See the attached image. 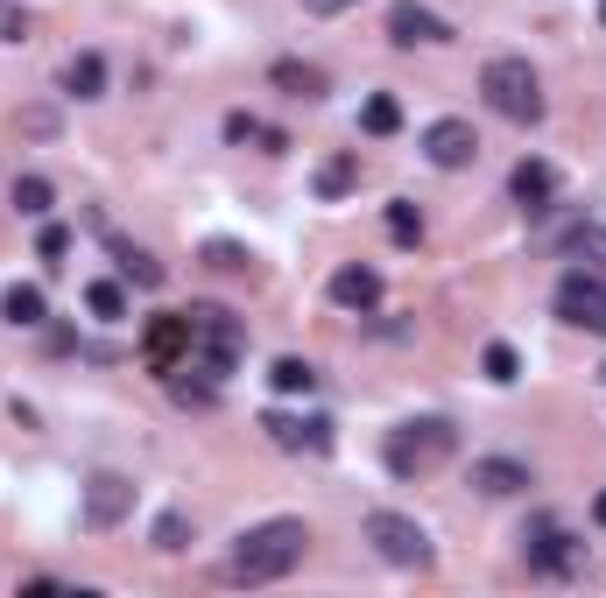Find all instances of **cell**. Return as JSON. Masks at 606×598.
Segmentation results:
<instances>
[{"label":"cell","instance_id":"6da1fadb","mask_svg":"<svg viewBox=\"0 0 606 598\" xmlns=\"http://www.w3.org/2000/svg\"><path fill=\"white\" fill-rule=\"evenodd\" d=\"M303 556H311V528L296 514H282V521H261V528L240 535L233 556H226V577L233 585H282Z\"/></svg>","mask_w":606,"mask_h":598},{"label":"cell","instance_id":"7a4b0ae2","mask_svg":"<svg viewBox=\"0 0 606 598\" xmlns=\"http://www.w3.org/2000/svg\"><path fill=\"white\" fill-rule=\"evenodd\" d=\"M451 451H459V430H451L445 416H409V422H395L388 443H382V458H388V472H395V479H424V472H438Z\"/></svg>","mask_w":606,"mask_h":598},{"label":"cell","instance_id":"3957f363","mask_svg":"<svg viewBox=\"0 0 606 598\" xmlns=\"http://www.w3.org/2000/svg\"><path fill=\"white\" fill-rule=\"evenodd\" d=\"M480 99L515 127H536L543 120V78L529 71V56H487L480 71Z\"/></svg>","mask_w":606,"mask_h":598},{"label":"cell","instance_id":"277c9868","mask_svg":"<svg viewBox=\"0 0 606 598\" xmlns=\"http://www.w3.org/2000/svg\"><path fill=\"white\" fill-rule=\"evenodd\" d=\"M191 332H198L191 366L212 374V380H226L240 366V353H248V324H240L233 311H219V303H191Z\"/></svg>","mask_w":606,"mask_h":598},{"label":"cell","instance_id":"5b68a950","mask_svg":"<svg viewBox=\"0 0 606 598\" xmlns=\"http://www.w3.org/2000/svg\"><path fill=\"white\" fill-rule=\"evenodd\" d=\"M359 535H367L374 556H382V564H395V570H424V564H430V535L416 528L409 514H395V507H374L367 521H359Z\"/></svg>","mask_w":606,"mask_h":598},{"label":"cell","instance_id":"8992f818","mask_svg":"<svg viewBox=\"0 0 606 598\" xmlns=\"http://www.w3.org/2000/svg\"><path fill=\"white\" fill-rule=\"evenodd\" d=\"M551 303H557L564 324H578V332H606V267H572Z\"/></svg>","mask_w":606,"mask_h":598},{"label":"cell","instance_id":"52a82bcc","mask_svg":"<svg viewBox=\"0 0 606 598\" xmlns=\"http://www.w3.org/2000/svg\"><path fill=\"white\" fill-rule=\"evenodd\" d=\"M191 311H163V317H148V332H142V359L156 366V374H177V366H191Z\"/></svg>","mask_w":606,"mask_h":598},{"label":"cell","instance_id":"ba28073f","mask_svg":"<svg viewBox=\"0 0 606 598\" xmlns=\"http://www.w3.org/2000/svg\"><path fill=\"white\" fill-rule=\"evenodd\" d=\"M261 430H269V443L275 451H290V458H325L332 451V416H282V409H269L261 416Z\"/></svg>","mask_w":606,"mask_h":598},{"label":"cell","instance_id":"9c48e42d","mask_svg":"<svg viewBox=\"0 0 606 598\" xmlns=\"http://www.w3.org/2000/svg\"><path fill=\"white\" fill-rule=\"evenodd\" d=\"M522 543H529V549H522L529 570H543V577H572V570L585 564V543H578V535H564L557 521H536Z\"/></svg>","mask_w":606,"mask_h":598},{"label":"cell","instance_id":"30bf717a","mask_svg":"<svg viewBox=\"0 0 606 598\" xmlns=\"http://www.w3.org/2000/svg\"><path fill=\"white\" fill-rule=\"evenodd\" d=\"M127 514H135V479L92 472V479H85V528H121Z\"/></svg>","mask_w":606,"mask_h":598},{"label":"cell","instance_id":"8fae6325","mask_svg":"<svg viewBox=\"0 0 606 598\" xmlns=\"http://www.w3.org/2000/svg\"><path fill=\"white\" fill-rule=\"evenodd\" d=\"M388 35H395L403 50H416V43H424V50H438V43H451L459 29H451L445 14H430L424 0H395V8H388Z\"/></svg>","mask_w":606,"mask_h":598},{"label":"cell","instance_id":"7c38bea8","mask_svg":"<svg viewBox=\"0 0 606 598\" xmlns=\"http://www.w3.org/2000/svg\"><path fill=\"white\" fill-rule=\"evenodd\" d=\"M424 156H430V169H472L480 134H472V120H430L424 127Z\"/></svg>","mask_w":606,"mask_h":598},{"label":"cell","instance_id":"4fadbf2b","mask_svg":"<svg viewBox=\"0 0 606 598\" xmlns=\"http://www.w3.org/2000/svg\"><path fill=\"white\" fill-rule=\"evenodd\" d=\"M332 303H338V311H353V317H367L374 303H382V267L346 261V267L332 275Z\"/></svg>","mask_w":606,"mask_h":598},{"label":"cell","instance_id":"5bb4252c","mask_svg":"<svg viewBox=\"0 0 606 598\" xmlns=\"http://www.w3.org/2000/svg\"><path fill=\"white\" fill-rule=\"evenodd\" d=\"M529 486H536V472L522 458H472V493L508 500V493H529Z\"/></svg>","mask_w":606,"mask_h":598},{"label":"cell","instance_id":"9a60e30c","mask_svg":"<svg viewBox=\"0 0 606 598\" xmlns=\"http://www.w3.org/2000/svg\"><path fill=\"white\" fill-rule=\"evenodd\" d=\"M508 190H515V204L522 211H551V198H557V169L551 162H515V177H508Z\"/></svg>","mask_w":606,"mask_h":598},{"label":"cell","instance_id":"2e32d148","mask_svg":"<svg viewBox=\"0 0 606 598\" xmlns=\"http://www.w3.org/2000/svg\"><path fill=\"white\" fill-rule=\"evenodd\" d=\"M106 246H113V261H121V275L135 282V288H163V282H169V267H163L156 254H148V246L121 240V233H113V225H106Z\"/></svg>","mask_w":606,"mask_h":598},{"label":"cell","instance_id":"e0dca14e","mask_svg":"<svg viewBox=\"0 0 606 598\" xmlns=\"http://www.w3.org/2000/svg\"><path fill=\"white\" fill-rule=\"evenodd\" d=\"M269 85L282 92V99H325V71H317V64H303V56H275Z\"/></svg>","mask_w":606,"mask_h":598},{"label":"cell","instance_id":"ac0fdd59","mask_svg":"<svg viewBox=\"0 0 606 598\" xmlns=\"http://www.w3.org/2000/svg\"><path fill=\"white\" fill-rule=\"evenodd\" d=\"M557 246L572 254V267H606V219H578Z\"/></svg>","mask_w":606,"mask_h":598},{"label":"cell","instance_id":"d6986e66","mask_svg":"<svg viewBox=\"0 0 606 598\" xmlns=\"http://www.w3.org/2000/svg\"><path fill=\"white\" fill-rule=\"evenodd\" d=\"M0 317H8V324H14V332H35V324H43V317H50V303H43V288H35V282H14V288H8V296H0Z\"/></svg>","mask_w":606,"mask_h":598},{"label":"cell","instance_id":"ffe728a7","mask_svg":"<svg viewBox=\"0 0 606 598\" xmlns=\"http://www.w3.org/2000/svg\"><path fill=\"white\" fill-rule=\"evenodd\" d=\"M64 92H71V99H100V92H106V56L100 50H79L64 64Z\"/></svg>","mask_w":606,"mask_h":598},{"label":"cell","instance_id":"44dd1931","mask_svg":"<svg viewBox=\"0 0 606 598\" xmlns=\"http://www.w3.org/2000/svg\"><path fill=\"white\" fill-rule=\"evenodd\" d=\"M14 211H22V219H50V211H56L50 177H14Z\"/></svg>","mask_w":606,"mask_h":598},{"label":"cell","instance_id":"7402d4cb","mask_svg":"<svg viewBox=\"0 0 606 598\" xmlns=\"http://www.w3.org/2000/svg\"><path fill=\"white\" fill-rule=\"evenodd\" d=\"M85 311L100 324H121L127 317V288L121 282H85Z\"/></svg>","mask_w":606,"mask_h":598},{"label":"cell","instance_id":"603a6c76","mask_svg":"<svg viewBox=\"0 0 606 598\" xmlns=\"http://www.w3.org/2000/svg\"><path fill=\"white\" fill-rule=\"evenodd\" d=\"M353 183H359V156H332V162H317V198H346Z\"/></svg>","mask_w":606,"mask_h":598},{"label":"cell","instance_id":"cb8c5ba5","mask_svg":"<svg viewBox=\"0 0 606 598\" xmlns=\"http://www.w3.org/2000/svg\"><path fill=\"white\" fill-rule=\"evenodd\" d=\"M269 380H275V395H311L317 388V366L311 359H275Z\"/></svg>","mask_w":606,"mask_h":598},{"label":"cell","instance_id":"d4e9b609","mask_svg":"<svg viewBox=\"0 0 606 598\" xmlns=\"http://www.w3.org/2000/svg\"><path fill=\"white\" fill-rule=\"evenodd\" d=\"M388 240H395V246H424V211H416L409 198L388 204Z\"/></svg>","mask_w":606,"mask_h":598},{"label":"cell","instance_id":"484cf974","mask_svg":"<svg viewBox=\"0 0 606 598\" xmlns=\"http://www.w3.org/2000/svg\"><path fill=\"white\" fill-rule=\"evenodd\" d=\"M156 549H163V556L191 549V514H184V507H169V514H156Z\"/></svg>","mask_w":606,"mask_h":598},{"label":"cell","instance_id":"4316f807","mask_svg":"<svg viewBox=\"0 0 606 598\" xmlns=\"http://www.w3.org/2000/svg\"><path fill=\"white\" fill-rule=\"evenodd\" d=\"M359 127H367V134H395V127H403V106H395L388 92H367V106H359Z\"/></svg>","mask_w":606,"mask_h":598},{"label":"cell","instance_id":"83f0119b","mask_svg":"<svg viewBox=\"0 0 606 598\" xmlns=\"http://www.w3.org/2000/svg\"><path fill=\"white\" fill-rule=\"evenodd\" d=\"M169 395H177L184 409H212V401H219V380H212V374H205V380H184V366H177V374H169Z\"/></svg>","mask_w":606,"mask_h":598},{"label":"cell","instance_id":"f1b7e54d","mask_svg":"<svg viewBox=\"0 0 606 598\" xmlns=\"http://www.w3.org/2000/svg\"><path fill=\"white\" fill-rule=\"evenodd\" d=\"M480 366H487V380H494V388H508V380H522V359H515V345H487L480 353Z\"/></svg>","mask_w":606,"mask_h":598},{"label":"cell","instance_id":"f546056e","mask_svg":"<svg viewBox=\"0 0 606 598\" xmlns=\"http://www.w3.org/2000/svg\"><path fill=\"white\" fill-rule=\"evenodd\" d=\"M261 134H269V127H261L254 113H226V141H233V148H248V141H261Z\"/></svg>","mask_w":606,"mask_h":598},{"label":"cell","instance_id":"4dcf8cb0","mask_svg":"<svg viewBox=\"0 0 606 598\" xmlns=\"http://www.w3.org/2000/svg\"><path fill=\"white\" fill-rule=\"evenodd\" d=\"M35 254H43V261H64V254H71V225H43V240H35Z\"/></svg>","mask_w":606,"mask_h":598},{"label":"cell","instance_id":"1f68e13d","mask_svg":"<svg viewBox=\"0 0 606 598\" xmlns=\"http://www.w3.org/2000/svg\"><path fill=\"white\" fill-rule=\"evenodd\" d=\"M205 261H212V267H248V254H240L233 240H212V246H205Z\"/></svg>","mask_w":606,"mask_h":598},{"label":"cell","instance_id":"d6a6232c","mask_svg":"<svg viewBox=\"0 0 606 598\" xmlns=\"http://www.w3.org/2000/svg\"><path fill=\"white\" fill-rule=\"evenodd\" d=\"M346 8H359V0H303V14H346Z\"/></svg>","mask_w":606,"mask_h":598},{"label":"cell","instance_id":"836d02e7","mask_svg":"<svg viewBox=\"0 0 606 598\" xmlns=\"http://www.w3.org/2000/svg\"><path fill=\"white\" fill-rule=\"evenodd\" d=\"M593 521H599V528H606V493H599V500H593Z\"/></svg>","mask_w":606,"mask_h":598},{"label":"cell","instance_id":"e575fe53","mask_svg":"<svg viewBox=\"0 0 606 598\" xmlns=\"http://www.w3.org/2000/svg\"><path fill=\"white\" fill-rule=\"evenodd\" d=\"M599 22H606V0H599Z\"/></svg>","mask_w":606,"mask_h":598}]
</instances>
